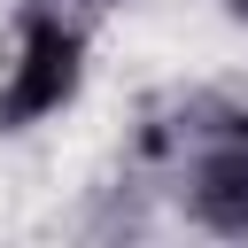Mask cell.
<instances>
[{
	"label": "cell",
	"mask_w": 248,
	"mask_h": 248,
	"mask_svg": "<svg viewBox=\"0 0 248 248\" xmlns=\"http://www.w3.org/2000/svg\"><path fill=\"white\" fill-rule=\"evenodd\" d=\"M70 8H116V0H70Z\"/></svg>",
	"instance_id": "277c9868"
},
{
	"label": "cell",
	"mask_w": 248,
	"mask_h": 248,
	"mask_svg": "<svg viewBox=\"0 0 248 248\" xmlns=\"http://www.w3.org/2000/svg\"><path fill=\"white\" fill-rule=\"evenodd\" d=\"M85 85V31L62 16V0H23L16 8V46L0 70V140L62 116Z\"/></svg>",
	"instance_id": "6da1fadb"
},
{
	"label": "cell",
	"mask_w": 248,
	"mask_h": 248,
	"mask_svg": "<svg viewBox=\"0 0 248 248\" xmlns=\"http://www.w3.org/2000/svg\"><path fill=\"white\" fill-rule=\"evenodd\" d=\"M186 217L217 240H248V140L186 155Z\"/></svg>",
	"instance_id": "7a4b0ae2"
},
{
	"label": "cell",
	"mask_w": 248,
	"mask_h": 248,
	"mask_svg": "<svg viewBox=\"0 0 248 248\" xmlns=\"http://www.w3.org/2000/svg\"><path fill=\"white\" fill-rule=\"evenodd\" d=\"M225 16H232V23H248V0H225Z\"/></svg>",
	"instance_id": "3957f363"
}]
</instances>
